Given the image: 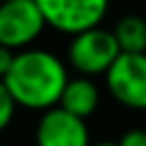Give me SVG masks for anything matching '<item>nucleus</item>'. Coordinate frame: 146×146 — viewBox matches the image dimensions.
I'll return each mask as SVG.
<instances>
[{"label": "nucleus", "mask_w": 146, "mask_h": 146, "mask_svg": "<svg viewBox=\"0 0 146 146\" xmlns=\"http://www.w3.org/2000/svg\"><path fill=\"white\" fill-rule=\"evenodd\" d=\"M121 52L123 50L114 36V30H105L96 25L71 36L66 48V59L78 75L96 78V75H105Z\"/></svg>", "instance_id": "obj_2"}, {"label": "nucleus", "mask_w": 146, "mask_h": 146, "mask_svg": "<svg viewBox=\"0 0 146 146\" xmlns=\"http://www.w3.org/2000/svg\"><path fill=\"white\" fill-rule=\"evenodd\" d=\"M48 23V27L62 34H78L103 23L110 9V0H34Z\"/></svg>", "instance_id": "obj_4"}, {"label": "nucleus", "mask_w": 146, "mask_h": 146, "mask_svg": "<svg viewBox=\"0 0 146 146\" xmlns=\"http://www.w3.org/2000/svg\"><path fill=\"white\" fill-rule=\"evenodd\" d=\"M59 105L68 112H73L75 116H91L98 105H100V89L98 84L94 82V78H87V75H78V78H71L64 94H62V100Z\"/></svg>", "instance_id": "obj_7"}, {"label": "nucleus", "mask_w": 146, "mask_h": 146, "mask_svg": "<svg viewBox=\"0 0 146 146\" xmlns=\"http://www.w3.org/2000/svg\"><path fill=\"white\" fill-rule=\"evenodd\" d=\"M110 96L128 110H146V52H121L105 73Z\"/></svg>", "instance_id": "obj_5"}, {"label": "nucleus", "mask_w": 146, "mask_h": 146, "mask_svg": "<svg viewBox=\"0 0 146 146\" xmlns=\"http://www.w3.org/2000/svg\"><path fill=\"white\" fill-rule=\"evenodd\" d=\"M114 36L123 52H146V18L125 14L114 25Z\"/></svg>", "instance_id": "obj_8"}, {"label": "nucleus", "mask_w": 146, "mask_h": 146, "mask_svg": "<svg viewBox=\"0 0 146 146\" xmlns=\"http://www.w3.org/2000/svg\"><path fill=\"white\" fill-rule=\"evenodd\" d=\"M0 146H5V144H2V141H0Z\"/></svg>", "instance_id": "obj_13"}, {"label": "nucleus", "mask_w": 146, "mask_h": 146, "mask_svg": "<svg viewBox=\"0 0 146 146\" xmlns=\"http://www.w3.org/2000/svg\"><path fill=\"white\" fill-rule=\"evenodd\" d=\"M91 146H119V141H96Z\"/></svg>", "instance_id": "obj_12"}, {"label": "nucleus", "mask_w": 146, "mask_h": 146, "mask_svg": "<svg viewBox=\"0 0 146 146\" xmlns=\"http://www.w3.org/2000/svg\"><path fill=\"white\" fill-rule=\"evenodd\" d=\"M68 80V68L55 52L46 48H25L16 52L5 84L18 107L46 112L59 105Z\"/></svg>", "instance_id": "obj_1"}, {"label": "nucleus", "mask_w": 146, "mask_h": 146, "mask_svg": "<svg viewBox=\"0 0 146 146\" xmlns=\"http://www.w3.org/2000/svg\"><path fill=\"white\" fill-rule=\"evenodd\" d=\"M16 107H18L16 98L11 96V91L5 84V80H0V132H5L11 125L14 114H16Z\"/></svg>", "instance_id": "obj_9"}, {"label": "nucleus", "mask_w": 146, "mask_h": 146, "mask_svg": "<svg viewBox=\"0 0 146 146\" xmlns=\"http://www.w3.org/2000/svg\"><path fill=\"white\" fill-rule=\"evenodd\" d=\"M46 25L34 0H0V46L16 52L32 48Z\"/></svg>", "instance_id": "obj_3"}, {"label": "nucleus", "mask_w": 146, "mask_h": 146, "mask_svg": "<svg viewBox=\"0 0 146 146\" xmlns=\"http://www.w3.org/2000/svg\"><path fill=\"white\" fill-rule=\"evenodd\" d=\"M14 59H16V50H11V48H7V46H0V80L7 78Z\"/></svg>", "instance_id": "obj_11"}, {"label": "nucleus", "mask_w": 146, "mask_h": 146, "mask_svg": "<svg viewBox=\"0 0 146 146\" xmlns=\"http://www.w3.org/2000/svg\"><path fill=\"white\" fill-rule=\"evenodd\" d=\"M36 146H91L87 119L75 116L73 112L55 105L41 112L34 128Z\"/></svg>", "instance_id": "obj_6"}, {"label": "nucleus", "mask_w": 146, "mask_h": 146, "mask_svg": "<svg viewBox=\"0 0 146 146\" xmlns=\"http://www.w3.org/2000/svg\"><path fill=\"white\" fill-rule=\"evenodd\" d=\"M119 146H146V130H128L121 135Z\"/></svg>", "instance_id": "obj_10"}]
</instances>
